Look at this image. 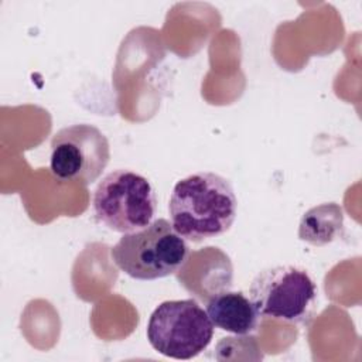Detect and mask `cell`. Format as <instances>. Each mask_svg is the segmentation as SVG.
Segmentation results:
<instances>
[{"instance_id": "cell-7", "label": "cell", "mask_w": 362, "mask_h": 362, "mask_svg": "<svg viewBox=\"0 0 362 362\" xmlns=\"http://www.w3.org/2000/svg\"><path fill=\"white\" fill-rule=\"evenodd\" d=\"M206 314L212 324L235 335H249L259 327L260 314L242 291L222 290L206 300Z\"/></svg>"}, {"instance_id": "cell-2", "label": "cell", "mask_w": 362, "mask_h": 362, "mask_svg": "<svg viewBox=\"0 0 362 362\" xmlns=\"http://www.w3.org/2000/svg\"><path fill=\"white\" fill-rule=\"evenodd\" d=\"M110 256L132 279L157 280L177 273L189 256V247L170 221L158 218L143 229L123 233Z\"/></svg>"}, {"instance_id": "cell-3", "label": "cell", "mask_w": 362, "mask_h": 362, "mask_svg": "<svg viewBox=\"0 0 362 362\" xmlns=\"http://www.w3.org/2000/svg\"><path fill=\"white\" fill-rule=\"evenodd\" d=\"M156 205L157 199L150 181L126 168L106 174L92 197L96 221L120 233L134 232L151 223Z\"/></svg>"}, {"instance_id": "cell-6", "label": "cell", "mask_w": 362, "mask_h": 362, "mask_svg": "<svg viewBox=\"0 0 362 362\" xmlns=\"http://www.w3.org/2000/svg\"><path fill=\"white\" fill-rule=\"evenodd\" d=\"M110 160L107 137L90 123L59 129L51 139L49 171L61 182L90 185Z\"/></svg>"}, {"instance_id": "cell-4", "label": "cell", "mask_w": 362, "mask_h": 362, "mask_svg": "<svg viewBox=\"0 0 362 362\" xmlns=\"http://www.w3.org/2000/svg\"><path fill=\"white\" fill-rule=\"evenodd\" d=\"M214 324L194 298L167 300L151 313L147 339L161 355L173 359H192L208 348Z\"/></svg>"}, {"instance_id": "cell-5", "label": "cell", "mask_w": 362, "mask_h": 362, "mask_svg": "<svg viewBox=\"0 0 362 362\" xmlns=\"http://www.w3.org/2000/svg\"><path fill=\"white\" fill-rule=\"evenodd\" d=\"M249 294L260 317L294 324L307 322L317 303V286L311 276L288 264L259 272Z\"/></svg>"}, {"instance_id": "cell-1", "label": "cell", "mask_w": 362, "mask_h": 362, "mask_svg": "<svg viewBox=\"0 0 362 362\" xmlns=\"http://www.w3.org/2000/svg\"><path fill=\"white\" fill-rule=\"evenodd\" d=\"M236 211L238 199L232 184L211 171L180 180L168 202L171 225L185 240L194 243L226 233Z\"/></svg>"}, {"instance_id": "cell-8", "label": "cell", "mask_w": 362, "mask_h": 362, "mask_svg": "<svg viewBox=\"0 0 362 362\" xmlns=\"http://www.w3.org/2000/svg\"><path fill=\"white\" fill-rule=\"evenodd\" d=\"M342 230V208L337 202H324L303 215L298 225V238L314 246H322L339 238Z\"/></svg>"}]
</instances>
